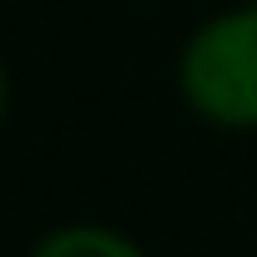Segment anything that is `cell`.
<instances>
[{
	"label": "cell",
	"instance_id": "obj_1",
	"mask_svg": "<svg viewBox=\"0 0 257 257\" xmlns=\"http://www.w3.org/2000/svg\"><path fill=\"white\" fill-rule=\"evenodd\" d=\"M177 91L222 132H257V0L207 16L187 36Z\"/></svg>",
	"mask_w": 257,
	"mask_h": 257
},
{
	"label": "cell",
	"instance_id": "obj_2",
	"mask_svg": "<svg viewBox=\"0 0 257 257\" xmlns=\"http://www.w3.org/2000/svg\"><path fill=\"white\" fill-rule=\"evenodd\" d=\"M31 257H147V247L106 222H66V227L46 232L31 247Z\"/></svg>",
	"mask_w": 257,
	"mask_h": 257
},
{
	"label": "cell",
	"instance_id": "obj_3",
	"mask_svg": "<svg viewBox=\"0 0 257 257\" xmlns=\"http://www.w3.org/2000/svg\"><path fill=\"white\" fill-rule=\"evenodd\" d=\"M6 111H11V76H6V61H0V126H6Z\"/></svg>",
	"mask_w": 257,
	"mask_h": 257
}]
</instances>
